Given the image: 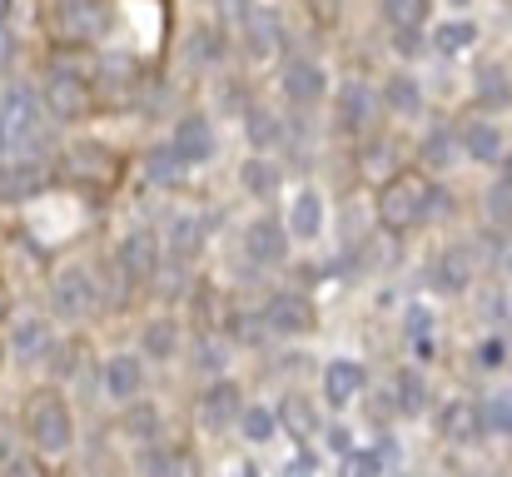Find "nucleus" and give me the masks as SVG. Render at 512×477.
I'll return each instance as SVG.
<instances>
[{
    "label": "nucleus",
    "instance_id": "1",
    "mask_svg": "<svg viewBox=\"0 0 512 477\" xmlns=\"http://www.w3.org/2000/svg\"><path fill=\"white\" fill-rule=\"evenodd\" d=\"M0 125H5V159H25L45 145V105L35 90L10 85L0 95Z\"/></svg>",
    "mask_w": 512,
    "mask_h": 477
},
{
    "label": "nucleus",
    "instance_id": "2",
    "mask_svg": "<svg viewBox=\"0 0 512 477\" xmlns=\"http://www.w3.org/2000/svg\"><path fill=\"white\" fill-rule=\"evenodd\" d=\"M25 438H30V448L45 453V458L70 453V443H75V418H70V408H65L55 393H35V403L25 408Z\"/></svg>",
    "mask_w": 512,
    "mask_h": 477
},
{
    "label": "nucleus",
    "instance_id": "3",
    "mask_svg": "<svg viewBox=\"0 0 512 477\" xmlns=\"http://www.w3.org/2000/svg\"><path fill=\"white\" fill-rule=\"evenodd\" d=\"M423 214H428V184H423V174H398V179L383 184V194H378V219H383V229L403 234V229H413Z\"/></svg>",
    "mask_w": 512,
    "mask_h": 477
},
{
    "label": "nucleus",
    "instance_id": "4",
    "mask_svg": "<svg viewBox=\"0 0 512 477\" xmlns=\"http://www.w3.org/2000/svg\"><path fill=\"white\" fill-rule=\"evenodd\" d=\"M120 269L135 279V284H150L155 274H160V234H150V229H130L125 239H120Z\"/></svg>",
    "mask_w": 512,
    "mask_h": 477
},
{
    "label": "nucleus",
    "instance_id": "5",
    "mask_svg": "<svg viewBox=\"0 0 512 477\" xmlns=\"http://www.w3.org/2000/svg\"><path fill=\"white\" fill-rule=\"evenodd\" d=\"M50 304L60 318H85L95 309V279L85 269H60L50 284Z\"/></svg>",
    "mask_w": 512,
    "mask_h": 477
},
{
    "label": "nucleus",
    "instance_id": "6",
    "mask_svg": "<svg viewBox=\"0 0 512 477\" xmlns=\"http://www.w3.org/2000/svg\"><path fill=\"white\" fill-rule=\"evenodd\" d=\"M244 254H249L254 264H284V259H289V234H284V224H279L274 214L254 219L249 234H244Z\"/></svg>",
    "mask_w": 512,
    "mask_h": 477
},
{
    "label": "nucleus",
    "instance_id": "7",
    "mask_svg": "<svg viewBox=\"0 0 512 477\" xmlns=\"http://www.w3.org/2000/svg\"><path fill=\"white\" fill-rule=\"evenodd\" d=\"M438 428H443V438L448 443H478L483 433H488V418H483V403H468V398H453L448 408H443V418H438Z\"/></svg>",
    "mask_w": 512,
    "mask_h": 477
},
{
    "label": "nucleus",
    "instance_id": "8",
    "mask_svg": "<svg viewBox=\"0 0 512 477\" xmlns=\"http://www.w3.org/2000/svg\"><path fill=\"white\" fill-rule=\"evenodd\" d=\"M244 40H249L254 55H274V50L284 45V20H279V10H274V5H249V10H244Z\"/></svg>",
    "mask_w": 512,
    "mask_h": 477
},
{
    "label": "nucleus",
    "instance_id": "9",
    "mask_svg": "<svg viewBox=\"0 0 512 477\" xmlns=\"http://www.w3.org/2000/svg\"><path fill=\"white\" fill-rule=\"evenodd\" d=\"M269 333H309L314 328V304L304 294H274L269 309H264Z\"/></svg>",
    "mask_w": 512,
    "mask_h": 477
},
{
    "label": "nucleus",
    "instance_id": "10",
    "mask_svg": "<svg viewBox=\"0 0 512 477\" xmlns=\"http://www.w3.org/2000/svg\"><path fill=\"white\" fill-rule=\"evenodd\" d=\"M174 155L184 159V169L214 159V130H209L204 115H184V120H179V130H174Z\"/></svg>",
    "mask_w": 512,
    "mask_h": 477
},
{
    "label": "nucleus",
    "instance_id": "11",
    "mask_svg": "<svg viewBox=\"0 0 512 477\" xmlns=\"http://www.w3.org/2000/svg\"><path fill=\"white\" fill-rule=\"evenodd\" d=\"M324 90H329L324 65H314V60H294V65L284 70V95H289L294 105H314V100H324Z\"/></svg>",
    "mask_w": 512,
    "mask_h": 477
},
{
    "label": "nucleus",
    "instance_id": "12",
    "mask_svg": "<svg viewBox=\"0 0 512 477\" xmlns=\"http://www.w3.org/2000/svg\"><path fill=\"white\" fill-rule=\"evenodd\" d=\"M40 105H45L55 120H75V115L85 110V85H80L75 75H60V70H55V75L45 80V100H40Z\"/></svg>",
    "mask_w": 512,
    "mask_h": 477
},
{
    "label": "nucleus",
    "instance_id": "13",
    "mask_svg": "<svg viewBox=\"0 0 512 477\" xmlns=\"http://www.w3.org/2000/svg\"><path fill=\"white\" fill-rule=\"evenodd\" d=\"M473 284V254L458 244V249H443L438 264H433V289L438 294H463Z\"/></svg>",
    "mask_w": 512,
    "mask_h": 477
},
{
    "label": "nucleus",
    "instance_id": "14",
    "mask_svg": "<svg viewBox=\"0 0 512 477\" xmlns=\"http://www.w3.org/2000/svg\"><path fill=\"white\" fill-rule=\"evenodd\" d=\"M140 383H145V363H140L135 353H115V358L105 363V393H110V398L130 403V398H140Z\"/></svg>",
    "mask_w": 512,
    "mask_h": 477
},
{
    "label": "nucleus",
    "instance_id": "15",
    "mask_svg": "<svg viewBox=\"0 0 512 477\" xmlns=\"http://www.w3.org/2000/svg\"><path fill=\"white\" fill-rule=\"evenodd\" d=\"M358 393H363V363L334 358L329 373H324V398H329V408H348Z\"/></svg>",
    "mask_w": 512,
    "mask_h": 477
},
{
    "label": "nucleus",
    "instance_id": "16",
    "mask_svg": "<svg viewBox=\"0 0 512 477\" xmlns=\"http://www.w3.org/2000/svg\"><path fill=\"white\" fill-rule=\"evenodd\" d=\"M239 413H244V403H239V383H214V388L204 393V403H199L204 428H229Z\"/></svg>",
    "mask_w": 512,
    "mask_h": 477
},
{
    "label": "nucleus",
    "instance_id": "17",
    "mask_svg": "<svg viewBox=\"0 0 512 477\" xmlns=\"http://www.w3.org/2000/svg\"><path fill=\"white\" fill-rule=\"evenodd\" d=\"M319 229H324V199H319V189H299L294 209H289V234L294 239H319Z\"/></svg>",
    "mask_w": 512,
    "mask_h": 477
},
{
    "label": "nucleus",
    "instance_id": "18",
    "mask_svg": "<svg viewBox=\"0 0 512 477\" xmlns=\"http://www.w3.org/2000/svg\"><path fill=\"white\" fill-rule=\"evenodd\" d=\"M40 164L35 159H5L0 164V199H30L40 189Z\"/></svg>",
    "mask_w": 512,
    "mask_h": 477
},
{
    "label": "nucleus",
    "instance_id": "19",
    "mask_svg": "<svg viewBox=\"0 0 512 477\" xmlns=\"http://www.w3.org/2000/svg\"><path fill=\"white\" fill-rule=\"evenodd\" d=\"M339 120H343V130H368V120H373V90H368V85H358V80L343 85Z\"/></svg>",
    "mask_w": 512,
    "mask_h": 477
},
{
    "label": "nucleus",
    "instance_id": "20",
    "mask_svg": "<svg viewBox=\"0 0 512 477\" xmlns=\"http://www.w3.org/2000/svg\"><path fill=\"white\" fill-rule=\"evenodd\" d=\"M458 145H463V155L478 159V164H498V159H503V135H498V125H488V120L468 125Z\"/></svg>",
    "mask_w": 512,
    "mask_h": 477
},
{
    "label": "nucleus",
    "instance_id": "21",
    "mask_svg": "<svg viewBox=\"0 0 512 477\" xmlns=\"http://www.w3.org/2000/svg\"><path fill=\"white\" fill-rule=\"evenodd\" d=\"M10 348H15V358H25V363L45 358V353H50V328H45V318H20L15 333H10Z\"/></svg>",
    "mask_w": 512,
    "mask_h": 477
},
{
    "label": "nucleus",
    "instance_id": "22",
    "mask_svg": "<svg viewBox=\"0 0 512 477\" xmlns=\"http://www.w3.org/2000/svg\"><path fill=\"white\" fill-rule=\"evenodd\" d=\"M383 100H388V110H393V115H418V110H423V90H418V80H413V75H388Z\"/></svg>",
    "mask_w": 512,
    "mask_h": 477
},
{
    "label": "nucleus",
    "instance_id": "23",
    "mask_svg": "<svg viewBox=\"0 0 512 477\" xmlns=\"http://www.w3.org/2000/svg\"><path fill=\"white\" fill-rule=\"evenodd\" d=\"M393 393H398V413H408V418H418L423 408H428V388H423V378L413 373V368H403L398 378H393Z\"/></svg>",
    "mask_w": 512,
    "mask_h": 477
},
{
    "label": "nucleus",
    "instance_id": "24",
    "mask_svg": "<svg viewBox=\"0 0 512 477\" xmlns=\"http://www.w3.org/2000/svg\"><path fill=\"white\" fill-rule=\"evenodd\" d=\"M199 239H204V224H199L194 214H179V219H174V229H170V254H174V264L194 259V254H199Z\"/></svg>",
    "mask_w": 512,
    "mask_h": 477
},
{
    "label": "nucleus",
    "instance_id": "25",
    "mask_svg": "<svg viewBox=\"0 0 512 477\" xmlns=\"http://www.w3.org/2000/svg\"><path fill=\"white\" fill-rule=\"evenodd\" d=\"M458 150H463V145H458V135H453V130H443V125H438V130H428V140H423V159H428V169H453V164H458Z\"/></svg>",
    "mask_w": 512,
    "mask_h": 477
},
{
    "label": "nucleus",
    "instance_id": "26",
    "mask_svg": "<svg viewBox=\"0 0 512 477\" xmlns=\"http://www.w3.org/2000/svg\"><path fill=\"white\" fill-rule=\"evenodd\" d=\"M279 423H284L294 438H304V443L319 433V413H314L304 398H284V408H279Z\"/></svg>",
    "mask_w": 512,
    "mask_h": 477
},
{
    "label": "nucleus",
    "instance_id": "27",
    "mask_svg": "<svg viewBox=\"0 0 512 477\" xmlns=\"http://www.w3.org/2000/svg\"><path fill=\"white\" fill-rule=\"evenodd\" d=\"M478 105H483V110H503V105H512V80L498 70V65H488V70L478 75Z\"/></svg>",
    "mask_w": 512,
    "mask_h": 477
},
{
    "label": "nucleus",
    "instance_id": "28",
    "mask_svg": "<svg viewBox=\"0 0 512 477\" xmlns=\"http://www.w3.org/2000/svg\"><path fill=\"white\" fill-rule=\"evenodd\" d=\"M70 174H75V179H85V174L110 179V174H115V164H110V155H105L100 145H80V150L70 155Z\"/></svg>",
    "mask_w": 512,
    "mask_h": 477
},
{
    "label": "nucleus",
    "instance_id": "29",
    "mask_svg": "<svg viewBox=\"0 0 512 477\" xmlns=\"http://www.w3.org/2000/svg\"><path fill=\"white\" fill-rule=\"evenodd\" d=\"M145 174H150V184H174L184 174V159L174 155V145H160L145 155Z\"/></svg>",
    "mask_w": 512,
    "mask_h": 477
},
{
    "label": "nucleus",
    "instance_id": "30",
    "mask_svg": "<svg viewBox=\"0 0 512 477\" xmlns=\"http://www.w3.org/2000/svg\"><path fill=\"white\" fill-rule=\"evenodd\" d=\"M473 40H478L473 20H448V25H438V30H433V45H438L443 55H458V50H468Z\"/></svg>",
    "mask_w": 512,
    "mask_h": 477
},
{
    "label": "nucleus",
    "instance_id": "31",
    "mask_svg": "<svg viewBox=\"0 0 512 477\" xmlns=\"http://www.w3.org/2000/svg\"><path fill=\"white\" fill-rule=\"evenodd\" d=\"M244 189H249L254 199H269V194L279 189V169H274L269 159H249V164H244Z\"/></svg>",
    "mask_w": 512,
    "mask_h": 477
},
{
    "label": "nucleus",
    "instance_id": "32",
    "mask_svg": "<svg viewBox=\"0 0 512 477\" xmlns=\"http://www.w3.org/2000/svg\"><path fill=\"white\" fill-rule=\"evenodd\" d=\"M239 423H244V438L249 443H269L279 433V413H269V408H244Z\"/></svg>",
    "mask_w": 512,
    "mask_h": 477
},
{
    "label": "nucleus",
    "instance_id": "33",
    "mask_svg": "<svg viewBox=\"0 0 512 477\" xmlns=\"http://www.w3.org/2000/svg\"><path fill=\"white\" fill-rule=\"evenodd\" d=\"M174 343H179V328H174L170 318H155L145 328V353L150 358H174Z\"/></svg>",
    "mask_w": 512,
    "mask_h": 477
},
{
    "label": "nucleus",
    "instance_id": "34",
    "mask_svg": "<svg viewBox=\"0 0 512 477\" xmlns=\"http://www.w3.org/2000/svg\"><path fill=\"white\" fill-rule=\"evenodd\" d=\"M483 418H488V433H503V438H512V388L493 393V398L483 403Z\"/></svg>",
    "mask_w": 512,
    "mask_h": 477
},
{
    "label": "nucleus",
    "instance_id": "35",
    "mask_svg": "<svg viewBox=\"0 0 512 477\" xmlns=\"http://www.w3.org/2000/svg\"><path fill=\"white\" fill-rule=\"evenodd\" d=\"M279 135H284L279 115H264V110H254V115H249V145H254V150H269V145H279Z\"/></svg>",
    "mask_w": 512,
    "mask_h": 477
},
{
    "label": "nucleus",
    "instance_id": "36",
    "mask_svg": "<svg viewBox=\"0 0 512 477\" xmlns=\"http://www.w3.org/2000/svg\"><path fill=\"white\" fill-rule=\"evenodd\" d=\"M383 10H388V20H393L398 30H413V25L423 20L428 0H383Z\"/></svg>",
    "mask_w": 512,
    "mask_h": 477
},
{
    "label": "nucleus",
    "instance_id": "37",
    "mask_svg": "<svg viewBox=\"0 0 512 477\" xmlns=\"http://www.w3.org/2000/svg\"><path fill=\"white\" fill-rule=\"evenodd\" d=\"M339 477H378V453H343Z\"/></svg>",
    "mask_w": 512,
    "mask_h": 477
},
{
    "label": "nucleus",
    "instance_id": "38",
    "mask_svg": "<svg viewBox=\"0 0 512 477\" xmlns=\"http://www.w3.org/2000/svg\"><path fill=\"white\" fill-rule=\"evenodd\" d=\"M488 214H493V219H512V179L508 174L488 189Z\"/></svg>",
    "mask_w": 512,
    "mask_h": 477
},
{
    "label": "nucleus",
    "instance_id": "39",
    "mask_svg": "<svg viewBox=\"0 0 512 477\" xmlns=\"http://www.w3.org/2000/svg\"><path fill=\"white\" fill-rule=\"evenodd\" d=\"M478 363H483V368L508 363V343H503V338H483V343H478Z\"/></svg>",
    "mask_w": 512,
    "mask_h": 477
},
{
    "label": "nucleus",
    "instance_id": "40",
    "mask_svg": "<svg viewBox=\"0 0 512 477\" xmlns=\"http://www.w3.org/2000/svg\"><path fill=\"white\" fill-rule=\"evenodd\" d=\"M194 363H199L204 373L224 368V343H219V338H204V343H199V358H194Z\"/></svg>",
    "mask_w": 512,
    "mask_h": 477
},
{
    "label": "nucleus",
    "instance_id": "41",
    "mask_svg": "<svg viewBox=\"0 0 512 477\" xmlns=\"http://www.w3.org/2000/svg\"><path fill=\"white\" fill-rule=\"evenodd\" d=\"M408 333L418 338V343H433L428 333H433V314H423V309H408Z\"/></svg>",
    "mask_w": 512,
    "mask_h": 477
},
{
    "label": "nucleus",
    "instance_id": "42",
    "mask_svg": "<svg viewBox=\"0 0 512 477\" xmlns=\"http://www.w3.org/2000/svg\"><path fill=\"white\" fill-rule=\"evenodd\" d=\"M284 477H314V458H309V453H304V458H294Z\"/></svg>",
    "mask_w": 512,
    "mask_h": 477
},
{
    "label": "nucleus",
    "instance_id": "43",
    "mask_svg": "<svg viewBox=\"0 0 512 477\" xmlns=\"http://www.w3.org/2000/svg\"><path fill=\"white\" fill-rule=\"evenodd\" d=\"M329 448H334V453H353V448H348V428H329Z\"/></svg>",
    "mask_w": 512,
    "mask_h": 477
},
{
    "label": "nucleus",
    "instance_id": "44",
    "mask_svg": "<svg viewBox=\"0 0 512 477\" xmlns=\"http://www.w3.org/2000/svg\"><path fill=\"white\" fill-rule=\"evenodd\" d=\"M5 65H10V35L0 30V70H5Z\"/></svg>",
    "mask_w": 512,
    "mask_h": 477
},
{
    "label": "nucleus",
    "instance_id": "45",
    "mask_svg": "<svg viewBox=\"0 0 512 477\" xmlns=\"http://www.w3.org/2000/svg\"><path fill=\"white\" fill-rule=\"evenodd\" d=\"M0 164H5V125H0Z\"/></svg>",
    "mask_w": 512,
    "mask_h": 477
},
{
    "label": "nucleus",
    "instance_id": "46",
    "mask_svg": "<svg viewBox=\"0 0 512 477\" xmlns=\"http://www.w3.org/2000/svg\"><path fill=\"white\" fill-rule=\"evenodd\" d=\"M234 477H259V473H254V468H239V473H234Z\"/></svg>",
    "mask_w": 512,
    "mask_h": 477
},
{
    "label": "nucleus",
    "instance_id": "47",
    "mask_svg": "<svg viewBox=\"0 0 512 477\" xmlns=\"http://www.w3.org/2000/svg\"><path fill=\"white\" fill-rule=\"evenodd\" d=\"M5 15H10V0H0V20H5Z\"/></svg>",
    "mask_w": 512,
    "mask_h": 477
},
{
    "label": "nucleus",
    "instance_id": "48",
    "mask_svg": "<svg viewBox=\"0 0 512 477\" xmlns=\"http://www.w3.org/2000/svg\"><path fill=\"white\" fill-rule=\"evenodd\" d=\"M448 5H453V10H463V5H468V0H448Z\"/></svg>",
    "mask_w": 512,
    "mask_h": 477
},
{
    "label": "nucleus",
    "instance_id": "49",
    "mask_svg": "<svg viewBox=\"0 0 512 477\" xmlns=\"http://www.w3.org/2000/svg\"><path fill=\"white\" fill-rule=\"evenodd\" d=\"M0 318H5V294H0Z\"/></svg>",
    "mask_w": 512,
    "mask_h": 477
}]
</instances>
